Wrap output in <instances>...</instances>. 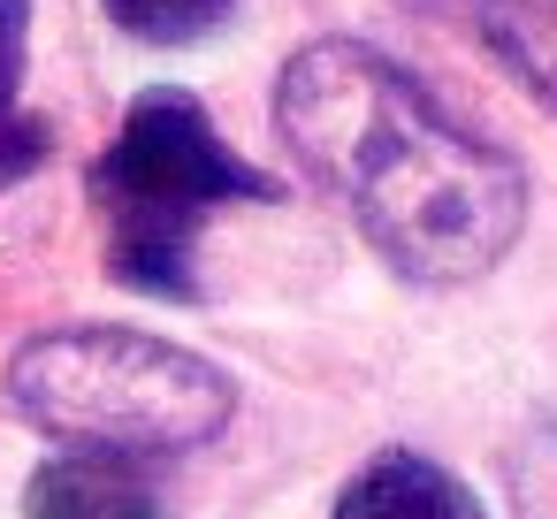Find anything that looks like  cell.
<instances>
[{"label":"cell","instance_id":"obj_1","mask_svg":"<svg viewBox=\"0 0 557 519\" xmlns=\"http://www.w3.org/2000/svg\"><path fill=\"white\" fill-rule=\"evenodd\" d=\"M275 131L405 283H481L527 230V169L367 39L298 47Z\"/></svg>","mask_w":557,"mask_h":519},{"label":"cell","instance_id":"obj_2","mask_svg":"<svg viewBox=\"0 0 557 519\" xmlns=\"http://www.w3.org/2000/svg\"><path fill=\"white\" fill-rule=\"evenodd\" d=\"M9 405L62 450L176 458L230 428L237 382L153 329H47L9 359Z\"/></svg>","mask_w":557,"mask_h":519},{"label":"cell","instance_id":"obj_3","mask_svg":"<svg viewBox=\"0 0 557 519\" xmlns=\"http://www.w3.org/2000/svg\"><path fill=\"white\" fill-rule=\"evenodd\" d=\"M245 199L268 207L283 199V184L252 169L245 153H230L214 115L176 85L138 92L108 153L92 161V214L108 237V275L138 298H199L191 237L214 207H245Z\"/></svg>","mask_w":557,"mask_h":519},{"label":"cell","instance_id":"obj_4","mask_svg":"<svg viewBox=\"0 0 557 519\" xmlns=\"http://www.w3.org/2000/svg\"><path fill=\"white\" fill-rule=\"evenodd\" d=\"M24 519H169V481L153 458L54 450L24 489Z\"/></svg>","mask_w":557,"mask_h":519},{"label":"cell","instance_id":"obj_5","mask_svg":"<svg viewBox=\"0 0 557 519\" xmlns=\"http://www.w3.org/2000/svg\"><path fill=\"white\" fill-rule=\"evenodd\" d=\"M329 519H488V511L450 466H435L420 450H382L336 489Z\"/></svg>","mask_w":557,"mask_h":519},{"label":"cell","instance_id":"obj_6","mask_svg":"<svg viewBox=\"0 0 557 519\" xmlns=\"http://www.w3.org/2000/svg\"><path fill=\"white\" fill-rule=\"evenodd\" d=\"M488 54L557 115V0H466Z\"/></svg>","mask_w":557,"mask_h":519},{"label":"cell","instance_id":"obj_7","mask_svg":"<svg viewBox=\"0 0 557 519\" xmlns=\"http://www.w3.org/2000/svg\"><path fill=\"white\" fill-rule=\"evenodd\" d=\"M24 62H32V0H0V191L24 184L54 138L39 115H24Z\"/></svg>","mask_w":557,"mask_h":519},{"label":"cell","instance_id":"obj_8","mask_svg":"<svg viewBox=\"0 0 557 519\" xmlns=\"http://www.w3.org/2000/svg\"><path fill=\"white\" fill-rule=\"evenodd\" d=\"M237 0H108L115 32L146 39V47H191V39H214L230 24Z\"/></svg>","mask_w":557,"mask_h":519}]
</instances>
